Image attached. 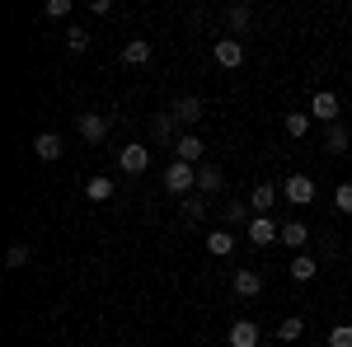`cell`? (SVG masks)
Returning <instances> with one entry per match:
<instances>
[{
    "label": "cell",
    "mask_w": 352,
    "mask_h": 347,
    "mask_svg": "<svg viewBox=\"0 0 352 347\" xmlns=\"http://www.w3.org/2000/svg\"><path fill=\"white\" fill-rule=\"evenodd\" d=\"M85 197H89V202H109V197H113V183L104 179V174H94V179L85 183Z\"/></svg>",
    "instance_id": "cell-20"
},
{
    "label": "cell",
    "mask_w": 352,
    "mask_h": 347,
    "mask_svg": "<svg viewBox=\"0 0 352 347\" xmlns=\"http://www.w3.org/2000/svg\"><path fill=\"white\" fill-rule=\"evenodd\" d=\"M197 192H202V197L221 192V169L217 164H197Z\"/></svg>",
    "instance_id": "cell-15"
},
{
    "label": "cell",
    "mask_w": 352,
    "mask_h": 347,
    "mask_svg": "<svg viewBox=\"0 0 352 347\" xmlns=\"http://www.w3.org/2000/svg\"><path fill=\"white\" fill-rule=\"evenodd\" d=\"M333 202H338V212H343V216H352V179H348V183H338Z\"/></svg>",
    "instance_id": "cell-29"
},
{
    "label": "cell",
    "mask_w": 352,
    "mask_h": 347,
    "mask_svg": "<svg viewBox=\"0 0 352 347\" xmlns=\"http://www.w3.org/2000/svg\"><path fill=\"white\" fill-rule=\"evenodd\" d=\"M184 127H192V122H202V99L197 94H184V99H174V108H169Z\"/></svg>",
    "instance_id": "cell-9"
},
{
    "label": "cell",
    "mask_w": 352,
    "mask_h": 347,
    "mask_svg": "<svg viewBox=\"0 0 352 347\" xmlns=\"http://www.w3.org/2000/svg\"><path fill=\"white\" fill-rule=\"evenodd\" d=\"M202 150H207V146H202L192 132L174 141V160H184V164H202Z\"/></svg>",
    "instance_id": "cell-10"
},
{
    "label": "cell",
    "mask_w": 352,
    "mask_h": 347,
    "mask_svg": "<svg viewBox=\"0 0 352 347\" xmlns=\"http://www.w3.org/2000/svg\"><path fill=\"white\" fill-rule=\"evenodd\" d=\"M305 240H310V230H305L300 221H287V225H282V244H287V249L305 254Z\"/></svg>",
    "instance_id": "cell-16"
},
{
    "label": "cell",
    "mask_w": 352,
    "mask_h": 347,
    "mask_svg": "<svg viewBox=\"0 0 352 347\" xmlns=\"http://www.w3.org/2000/svg\"><path fill=\"white\" fill-rule=\"evenodd\" d=\"M66 47H71V52H85V47H89V33H85V28H66Z\"/></svg>",
    "instance_id": "cell-28"
},
{
    "label": "cell",
    "mask_w": 352,
    "mask_h": 347,
    "mask_svg": "<svg viewBox=\"0 0 352 347\" xmlns=\"http://www.w3.org/2000/svg\"><path fill=\"white\" fill-rule=\"evenodd\" d=\"M305 132H310V113H287V136L300 141Z\"/></svg>",
    "instance_id": "cell-23"
},
{
    "label": "cell",
    "mask_w": 352,
    "mask_h": 347,
    "mask_svg": "<svg viewBox=\"0 0 352 347\" xmlns=\"http://www.w3.org/2000/svg\"><path fill=\"white\" fill-rule=\"evenodd\" d=\"M230 287H235V295H244V300H249V295H258V291H263V277H258L254 267H240Z\"/></svg>",
    "instance_id": "cell-11"
},
{
    "label": "cell",
    "mask_w": 352,
    "mask_h": 347,
    "mask_svg": "<svg viewBox=\"0 0 352 347\" xmlns=\"http://www.w3.org/2000/svg\"><path fill=\"white\" fill-rule=\"evenodd\" d=\"M300 333H305V320H296V315H287V320L277 324V338H282V343H296Z\"/></svg>",
    "instance_id": "cell-22"
},
{
    "label": "cell",
    "mask_w": 352,
    "mask_h": 347,
    "mask_svg": "<svg viewBox=\"0 0 352 347\" xmlns=\"http://www.w3.org/2000/svg\"><path fill=\"white\" fill-rule=\"evenodd\" d=\"M282 197L296 202V207H310V202H315V179H310V174H292V179L282 183Z\"/></svg>",
    "instance_id": "cell-3"
},
{
    "label": "cell",
    "mask_w": 352,
    "mask_h": 347,
    "mask_svg": "<svg viewBox=\"0 0 352 347\" xmlns=\"http://www.w3.org/2000/svg\"><path fill=\"white\" fill-rule=\"evenodd\" d=\"M118 164H122V174H146V169H151V150H146V146H141V141H132V146H122V150H118Z\"/></svg>",
    "instance_id": "cell-4"
},
{
    "label": "cell",
    "mask_w": 352,
    "mask_h": 347,
    "mask_svg": "<svg viewBox=\"0 0 352 347\" xmlns=\"http://www.w3.org/2000/svg\"><path fill=\"white\" fill-rule=\"evenodd\" d=\"M28 263V244H10L5 249V267H24Z\"/></svg>",
    "instance_id": "cell-27"
},
{
    "label": "cell",
    "mask_w": 352,
    "mask_h": 347,
    "mask_svg": "<svg viewBox=\"0 0 352 347\" xmlns=\"http://www.w3.org/2000/svg\"><path fill=\"white\" fill-rule=\"evenodd\" d=\"M272 202H277V188H268V183L254 188V216H268V212H272Z\"/></svg>",
    "instance_id": "cell-21"
},
{
    "label": "cell",
    "mask_w": 352,
    "mask_h": 347,
    "mask_svg": "<svg viewBox=\"0 0 352 347\" xmlns=\"http://www.w3.org/2000/svg\"><path fill=\"white\" fill-rule=\"evenodd\" d=\"M43 10H47V19H66L71 14V0H47Z\"/></svg>",
    "instance_id": "cell-30"
},
{
    "label": "cell",
    "mask_w": 352,
    "mask_h": 347,
    "mask_svg": "<svg viewBox=\"0 0 352 347\" xmlns=\"http://www.w3.org/2000/svg\"><path fill=\"white\" fill-rule=\"evenodd\" d=\"M122 61H127V66H146V61H151V43H146V38H132V43L122 47Z\"/></svg>",
    "instance_id": "cell-18"
},
{
    "label": "cell",
    "mask_w": 352,
    "mask_h": 347,
    "mask_svg": "<svg viewBox=\"0 0 352 347\" xmlns=\"http://www.w3.org/2000/svg\"><path fill=\"white\" fill-rule=\"evenodd\" d=\"M244 230H249V240H254V249H263V244L282 240V225H277L272 216H254V221H249Z\"/></svg>",
    "instance_id": "cell-5"
},
{
    "label": "cell",
    "mask_w": 352,
    "mask_h": 347,
    "mask_svg": "<svg viewBox=\"0 0 352 347\" xmlns=\"http://www.w3.org/2000/svg\"><path fill=\"white\" fill-rule=\"evenodd\" d=\"M174 122H179L174 113H160V117H155V127H151V136H155V141H174Z\"/></svg>",
    "instance_id": "cell-25"
},
{
    "label": "cell",
    "mask_w": 352,
    "mask_h": 347,
    "mask_svg": "<svg viewBox=\"0 0 352 347\" xmlns=\"http://www.w3.org/2000/svg\"><path fill=\"white\" fill-rule=\"evenodd\" d=\"M348 127H338V122H333V127H329V136H324V150L329 155H343V150H348Z\"/></svg>",
    "instance_id": "cell-19"
},
{
    "label": "cell",
    "mask_w": 352,
    "mask_h": 347,
    "mask_svg": "<svg viewBox=\"0 0 352 347\" xmlns=\"http://www.w3.org/2000/svg\"><path fill=\"white\" fill-rule=\"evenodd\" d=\"M76 132H80L85 146H99V141L113 132V117L109 113H80V117H76Z\"/></svg>",
    "instance_id": "cell-2"
},
{
    "label": "cell",
    "mask_w": 352,
    "mask_h": 347,
    "mask_svg": "<svg viewBox=\"0 0 352 347\" xmlns=\"http://www.w3.org/2000/svg\"><path fill=\"white\" fill-rule=\"evenodd\" d=\"M329 347H352V324H333L329 328Z\"/></svg>",
    "instance_id": "cell-26"
},
{
    "label": "cell",
    "mask_w": 352,
    "mask_h": 347,
    "mask_svg": "<svg viewBox=\"0 0 352 347\" xmlns=\"http://www.w3.org/2000/svg\"><path fill=\"white\" fill-rule=\"evenodd\" d=\"M61 150H66V146H61L56 132H43L38 141H33V155H38V160H61Z\"/></svg>",
    "instance_id": "cell-13"
},
{
    "label": "cell",
    "mask_w": 352,
    "mask_h": 347,
    "mask_svg": "<svg viewBox=\"0 0 352 347\" xmlns=\"http://www.w3.org/2000/svg\"><path fill=\"white\" fill-rule=\"evenodd\" d=\"M226 343H230V347H258V343H263V333H258V324H254V320H235V324H230V333H226Z\"/></svg>",
    "instance_id": "cell-6"
},
{
    "label": "cell",
    "mask_w": 352,
    "mask_h": 347,
    "mask_svg": "<svg viewBox=\"0 0 352 347\" xmlns=\"http://www.w3.org/2000/svg\"><path fill=\"white\" fill-rule=\"evenodd\" d=\"M217 66H226V71L244 66V43L240 38H217Z\"/></svg>",
    "instance_id": "cell-7"
},
{
    "label": "cell",
    "mask_w": 352,
    "mask_h": 347,
    "mask_svg": "<svg viewBox=\"0 0 352 347\" xmlns=\"http://www.w3.org/2000/svg\"><path fill=\"white\" fill-rule=\"evenodd\" d=\"M226 24H230V33L240 38L244 28L254 24V10H249V5H230V10H226Z\"/></svg>",
    "instance_id": "cell-17"
},
{
    "label": "cell",
    "mask_w": 352,
    "mask_h": 347,
    "mask_svg": "<svg viewBox=\"0 0 352 347\" xmlns=\"http://www.w3.org/2000/svg\"><path fill=\"white\" fill-rule=\"evenodd\" d=\"M315 272H320V258H310V254H292V282H315Z\"/></svg>",
    "instance_id": "cell-14"
},
{
    "label": "cell",
    "mask_w": 352,
    "mask_h": 347,
    "mask_svg": "<svg viewBox=\"0 0 352 347\" xmlns=\"http://www.w3.org/2000/svg\"><path fill=\"white\" fill-rule=\"evenodd\" d=\"M310 117H320V122H338V94H329V89H320L315 99H310Z\"/></svg>",
    "instance_id": "cell-8"
},
{
    "label": "cell",
    "mask_w": 352,
    "mask_h": 347,
    "mask_svg": "<svg viewBox=\"0 0 352 347\" xmlns=\"http://www.w3.org/2000/svg\"><path fill=\"white\" fill-rule=\"evenodd\" d=\"M202 216H207V197H202V192L184 197V221H202Z\"/></svg>",
    "instance_id": "cell-24"
},
{
    "label": "cell",
    "mask_w": 352,
    "mask_h": 347,
    "mask_svg": "<svg viewBox=\"0 0 352 347\" xmlns=\"http://www.w3.org/2000/svg\"><path fill=\"white\" fill-rule=\"evenodd\" d=\"M164 188H169L174 197H192V192H197V164L174 160L169 169H164Z\"/></svg>",
    "instance_id": "cell-1"
},
{
    "label": "cell",
    "mask_w": 352,
    "mask_h": 347,
    "mask_svg": "<svg viewBox=\"0 0 352 347\" xmlns=\"http://www.w3.org/2000/svg\"><path fill=\"white\" fill-rule=\"evenodd\" d=\"M226 221H244V225H249L254 216H249V207H244V202H230V207H226Z\"/></svg>",
    "instance_id": "cell-31"
},
{
    "label": "cell",
    "mask_w": 352,
    "mask_h": 347,
    "mask_svg": "<svg viewBox=\"0 0 352 347\" xmlns=\"http://www.w3.org/2000/svg\"><path fill=\"white\" fill-rule=\"evenodd\" d=\"M230 249H235V235H230V230H207V254H212V258H230Z\"/></svg>",
    "instance_id": "cell-12"
}]
</instances>
